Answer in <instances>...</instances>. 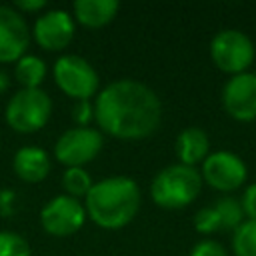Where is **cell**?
Wrapping results in <instances>:
<instances>
[{
	"label": "cell",
	"instance_id": "obj_3",
	"mask_svg": "<svg viewBox=\"0 0 256 256\" xmlns=\"http://www.w3.org/2000/svg\"><path fill=\"white\" fill-rule=\"evenodd\" d=\"M202 184L198 168L174 162L154 174L150 182V198L162 210H182L200 196Z\"/></svg>",
	"mask_w": 256,
	"mask_h": 256
},
{
	"label": "cell",
	"instance_id": "obj_13",
	"mask_svg": "<svg viewBox=\"0 0 256 256\" xmlns=\"http://www.w3.org/2000/svg\"><path fill=\"white\" fill-rule=\"evenodd\" d=\"M50 168H52V158L48 150L34 144L18 148L12 156V170L22 182H28V184L42 182L48 176Z\"/></svg>",
	"mask_w": 256,
	"mask_h": 256
},
{
	"label": "cell",
	"instance_id": "obj_25",
	"mask_svg": "<svg viewBox=\"0 0 256 256\" xmlns=\"http://www.w3.org/2000/svg\"><path fill=\"white\" fill-rule=\"evenodd\" d=\"M16 212V192L12 188L0 190V216L8 218Z\"/></svg>",
	"mask_w": 256,
	"mask_h": 256
},
{
	"label": "cell",
	"instance_id": "obj_11",
	"mask_svg": "<svg viewBox=\"0 0 256 256\" xmlns=\"http://www.w3.org/2000/svg\"><path fill=\"white\" fill-rule=\"evenodd\" d=\"M32 30L26 18L10 4H0V64H14L30 46Z\"/></svg>",
	"mask_w": 256,
	"mask_h": 256
},
{
	"label": "cell",
	"instance_id": "obj_12",
	"mask_svg": "<svg viewBox=\"0 0 256 256\" xmlns=\"http://www.w3.org/2000/svg\"><path fill=\"white\" fill-rule=\"evenodd\" d=\"M222 108L236 122L256 120V72L230 76L222 86Z\"/></svg>",
	"mask_w": 256,
	"mask_h": 256
},
{
	"label": "cell",
	"instance_id": "obj_5",
	"mask_svg": "<svg viewBox=\"0 0 256 256\" xmlns=\"http://www.w3.org/2000/svg\"><path fill=\"white\" fill-rule=\"evenodd\" d=\"M208 52L214 66L228 76L248 72L256 60L254 42L246 32L236 28H224L216 32L210 40Z\"/></svg>",
	"mask_w": 256,
	"mask_h": 256
},
{
	"label": "cell",
	"instance_id": "obj_17",
	"mask_svg": "<svg viewBox=\"0 0 256 256\" xmlns=\"http://www.w3.org/2000/svg\"><path fill=\"white\" fill-rule=\"evenodd\" d=\"M220 216V224H222V230H228V232H234L246 218H244V210H242V204H240V198H234L230 194H224L220 196L214 204H212Z\"/></svg>",
	"mask_w": 256,
	"mask_h": 256
},
{
	"label": "cell",
	"instance_id": "obj_4",
	"mask_svg": "<svg viewBox=\"0 0 256 256\" xmlns=\"http://www.w3.org/2000/svg\"><path fill=\"white\" fill-rule=\"evenodd\" d=\"M52 114V100L42 88L16 90L4 108L6 124L20 134H34L42 130Z\"/></svg>",
	"mask_w": 256,
	"mask_h": 256
},
{
	"label": "cell",
	"instance_id": "obj_24",
	"mask_svg": "<svg viewBox=\"0 0 256 256\" xmlns=\"http://www.w3.org/2000/svg\"><path fill=\"white\" fill-rule=\"evenodd\" d=\"M240 204L246 220H256V182L248 184L240 196Z\"/></svg>",
	"mask_w": 256,
	"mask_h": 256
},
{
	"label": "cell",
	"instance_id": "obj_18",
	"mask_svg": "<svg viewBox=\"0 0 256 256\" xmlns=\"http://www.w3.org/2000/svg\"><path fill=\"white\" fill-rule=\"evenodd\" d=\"M60 182H62L64 194H68L72 198H78V200H82L94 184V180H92V176L86 168H66Z\"/></svg>",
	"mask_w": 256,
	"mask_h": 256
},
{
	"label": "cell",
	"instance_id": "obj_19",
	"mask_svg": "<svg viewBox=\"0 0 256 256\" xmlns=\"http://www.w3.org/2000/svg\"><path fill=\"white\" fill-rule=\"evenodd\" d=\"M234 256H256V220H244L232 232Z\"/></svg>",
	"mask_w": 256,
	"mask_h": 256
},
{
	"label": "cell",
	"instance_id": "obj_23",
	"mask_svg": "<svg viewBox=\"0 0 256 256\" xmlns=\"http://www.w3.org/2000/svg\"><path fill=\"white\" fill-rule=\"evenodd\" d=\"M72 118H74L76 126H90V122L94 120V100H80V102H74Z\"/></svg>",
	"mask_w": 256,
	"mask_h": 256
},
{
	"label": "cell",
	"instance_id": "obj_16",
	"mask_svg": "<svg viewBox=\"0 0 256 256\" xmlns=\"http://www.w3.org/2000/svg\"><path fill=\"white\" fill-rule=\"evenodd\" d=\"M48 66L46 62L36 54H24L20 60L14 62V78L20 84V88H40L46 80Z\"/></svg>",
	"mask_w": 256,
	"mask_h": 256
},
{
	"label": "cell",
	"instance_id": "obj_8",
	"mask_svg": "<svg viewBox=\"0 0 256 256\" xmlns=\"http://www.w3.org/2000/svg\"><path fill=\"white\" fill-rule=\"evenodd\" d=\"M200 176L202 182L208 184L212 190L230 194L244 186L248 178L246 162L230 150H216L206 156V160L200 164Z\"/></svg>",
	"mask_w": 256,
	"mask_h": 256
},
{
	"label": "cell",
	"instance_id": "obj_20",
	"mask_svg": "<svg viewBox=\"0 0 256 256\" xmlns=\"http://www.w3.org/2000/svg\"><path fill=\"white\" fill-rule=\"evenodd\" d=\"M0 256H32V248L22 234L0 230Z\"/></svg>",
	"mask_w": 256,
	"mask_h": 256
},
{
	"label": "cell",
	"instance_id": "obj_27",
	"mask_svg": "<svg viewBox=\"0 0 256 256\" xmlns=\"http://www.w3.org/2000/svg\"><path fill=\"white\" fill-rule=\"evenodd\" d=\"M8 88H10V76L4 70H0V94H4Z\"/></svg>",
	"mask_w": 256,
	"mask_h": 256
},
{
	"label": "cell",
	"instance_id": "obj_7",
	"mask_svg": "<svg viewBox=\"0 0 256 256\" xmlns=\"http://www.w3.org/2000/svg\"><path fill=\"white\" fill-rule=\"evenodd\" d=\"M104 146V134L94 126H72L54 142V160L66 168H84Z\"/></svg>",
	"mask_w": 256,
	"mask_h": 256
},
{
	"label": "cell",
	"instance_id": "obj_21",
	"mask_svg": "<svg viewBox=\"0 0 256 256\" xmlns=\"http://www.w3.org/2000/svg\"><path fill=\"white\" fill-rule=\"evenodd\" d=\"M194 230L198 234H202V236H210V234H216V232L222 230L220 216H218V212H216V208L212 204L200 208L194 214Z\"/></svg>",
	"mask_w": 256,
	"mask_h": 256
},
{
	"label": "cell",
	"instance_id": "obj_15",
	"mask_svg": "<svg viewBox=\"0 0 256 256\" xmlns=\"http://www.w3.org/2000/svg\"><path fill=\"white\" fill-rule=\"evenodd\" d=\"M120 10L118 0H76L72 4V16L76 24L84 28H102L110 24Z\"/></svg>",
	"mask_w": 256,
	"mask_h": 256
},
{
	"label": "cell",
	"instance_id": "obj_10",
	"mask_svg": "<svg viewBox=\"0 0 256 256\" xmlns=\"http://www.w3.org/2000/svg\"><path fill=\"white\" fill-rule=\"evenodd\" d=\"M76 34V20L72 12L64 8H46L36 16L32 26L34 42L46 52L64 50Z\"/></svg>",
	"mask_w": 256,
	"mask_h": 256
},
{
	"label": "cell",
	"instance_id": "obj_9",
	"mask_svg": "<svg viewBox=\"0 0 256 256\" xmlns=\"http://www.w3.org/2000/svg\"><path fill=\"white\" fill-rule=\"evenodd\" d=\"M86 218L88 216H86L84 202L78 198H72L64 192L50 198L40 210L42 230L56 238L76 234L84 226Z\"/></svg>",
	"mask_w": 256,
	"mask_h": 256
},
{
	"label": "cell",
	"instance_id": "obj_2",
	"mask_svg": "<svg viewBox=\"0 0 256 256\" xmlns=\"http://www.w3.org/2000/svg\"><path fill=\"white\" fill-rule=\"evenodd\" d=\"M142 204V190L130 176L116 174L96 180L84 196L86 216L104 230L128 226Z\"/></svg>",
	"mask_w": 256,
	"mask_h": 256
},
{
	"label": "cell",
	"instance_id": "obj_6",
	"mask_svg": "<svg viewBox=\"0 0 256 256\" xmlns=\"http://www.w3.org/2000/svg\"><path fill=\"white\" fill-rule=\"evenodd\" d=\"M56 86L74 102L92 100L100 92V76L96 68L78 54H62L52 66Z\"/></svg>",
	"mask_w": 256,
	"mask_h": 256
},
{
	"label": "cell",
	"instance_id": "obj_22",
	"mask_svg": "<svg viewBox=\"0 0 256 256\" xmlns=\"http://www.w3.org/2000/svg\"><path fill=\"white\" fill-rule=\"evenodd\" d=\"M188 256H230L228 250L218 242V240H212V238H204V240H198Z\"/></svg>",
	"mask_w": 256,
	"mask_h": 256
},
{
	"label": "cell",
	"instance_id": "obj_14",
	"mask_svg": "<svg viewBox=\"0 0 256 256\" xmlns=\"http://www.w3.org/2000/svg\"><path fill=\"white\" fill-rule=\"evenodd\" d=\"M174 150H176V158L180 164L196 168L210 154V138L200 126H188L178 132Z\"/></svg>",
	"mask_w": 256,
	"mask_h": 256
},
{
	"label": "cell",
	"instance_id": "obj_1",
	"mask_svg": "<svg viewBox=\"0 0 256 256\" xmlns=\"http://www.w3.org/2000/svg\"><path fill=\"white\" fill-rule=\"evenodd\" d=\"M162 120V102L144 82L118 78L94 96V122L102 134L118 140H142Z\"/></svg>",
	"mask_w": 256,
	"mask_h": 256
},
{
	"label": "cell",
	"instance_id": "obj_26",
	"mask_svg": "<svg viewBox=\"0 0 256 256\" xmlns=\"http://www.w3.org/2000/svg\"><path fill=\"white\" fill-rule=\"evenodd\" d=\"M12 6H14L22 16H26V14H42V12L48 8V4H46L44 0H16Z\"/></svg>",
	"mask_w": 256,
	"mask_h": 256
}]
</instances>
